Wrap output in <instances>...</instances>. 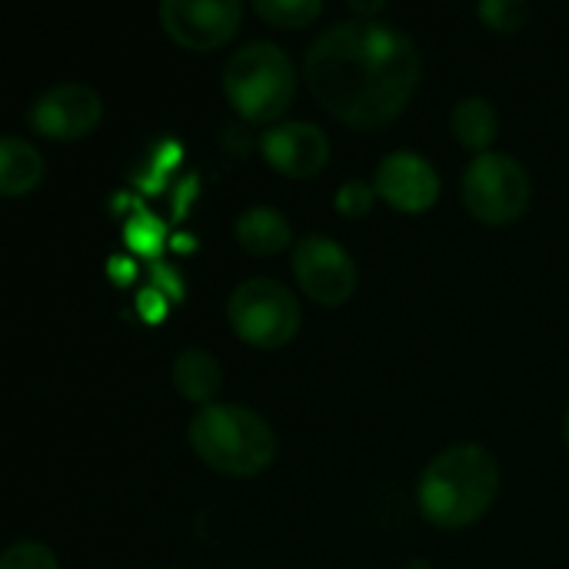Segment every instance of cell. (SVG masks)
Here are the masks:
<instances>
[{"instance_id":"5bb4252c","label":"cell","mask_w":569,"mask_h":569,"mask_svg":"<svg viewBox=\"0 0 569 569\" xmlns=\"http://www.w3.org/2000/svg\"><path fill=\"white\" fill-rule=\"evenodd\" d=\"M43 180V157L33 143L7 133L0 140V193L3 197H27Z\"/></svg>"},{"instance_id":"7a4b0ae2","label":"cell","mask_w":569,"mask_h":569,"mask_svg":"<svg viewBox=\"0 0 569 569\" xmlns=\"http://www.w3.org/2000/svg\"><path fill=\"white\" fill-rule=\"evenodd\" d=\"M500 493V467L487 447L457 443L437 453L417 487L420 513L443 530L477 523Z\"/></svg>"},{"instance_id":"4fadbf2b","label":"cell","mask_w":569,"mask_h":569,"mask_svg":"<svg viewBox=\"0 0 569 569\" xmlns=\"http://www.w3.org/2000/svg\"><path fill=\"white\" fill-rule=\"evenodd\" d=\"M170 377H173L177 393L183 400H190V403H200V407H210L213 397L220 393V383H223L217 357L207 353V350H200V347L180 350L177 360H173Z\"/></svg>"},{"instance_id":"7c38bea8","label":"cell","mask_w":569,"mask_h":569,"mask_svg":"<svg viewBox=\"0 0 569 569\" xmlns=\"http://www.w3.org/2000/svg\"><path fill=\"white\" fill-rule=\"evenodd\" d=\"M233 237L237 243L253 253V257H273L280 250H287L293 243V230L287 223V217L273 207H250L237 217L233 223Z\"/></svg>"},{"instance_id":"8992f818","label":"cell","mask_w":569,"mask_h":569,"mask_svg":"<svg viewBox=\"0 0 569 569\" xmlns=\"http://www.w3.org/2000/svg\"><path fill=\"white\" fill-rule=\"evenodd\" d=\"M463 193V207L470 210V217H477L480 223H513L527 213L530 197H533V183L530 173L523 170V163L510 153H480L460 183Z\"/></svg>"},{"instance_id":"e0dca14e","label":"cell","mask_w":569,"mask_h":569,"mask_svg":"<svg viewBox=\"0 0 569 569\" xmlns=\"http://www.w3.org/2000/svg\"><path fill=\"white\" fill-rule=\"evenodd\" d=\"M477 17L497 33H517L533 17V7L523 0H487L477 7Z\"/></svg>"},{"instance_id":"52a82bcc","label":"cell","mask_w":569,"mask_h":569,"mask_svg":"<svg viewBox=\"0 0 569 569\" xmlns=\"http://www.w3.org/2000/svg\"><path fill=\"white\" fill-rule=\"evenodd\" d=\"M293 277H297L300 290L323 307H340L357 290L353 257L337 240H330L323 233H310V237L297 240Z\"/></svg>"},{"instance_id":"5b68a950","label":"cell","mask_w":569,"mask_h":569,"mask_svg":"<svg viewBox=\"0 0 569 569\" xmlns=\"http://www.w3.org/2000/svg\"><path fill=\"white\" fill-rule=\"evenodd\" d=\"M227 320L243 343L257 350H280L300 330V300L280 280L253 277L233 290Z\"/></svg>"},{"instance_id":"ac0fdd59","label":"cell","mask_w":569,"mask_h":569,"mask_svg":"<svg viewBox=\"0 0 569 569\" xmlns=\"http://www.w3.org/2000/svg\"><path fill=\"white\" fill-rule=\"evenodd\" d=\"M0 569H60L53 550H47L43 543H13L3 557H0Z\"/></svg>"},{"instance_id":"277c9868","label":"cell","mask_w":569,"mask_h":569,"mask_svg":"<svg viewBox=\"0 0 569 569\" xmlns=\"http://www.w3.org/2000/svg\"><path fill=\"white\" fill-rule=\"evenodd\" d=\"M223 93L250 123H273L287 113L297 93L293 60L277 43H243L223 67Z\"/></svg>"},{"instance_id":"3957f363","label":"cell","mask_w":569,"mask_h":569,"mask_svg":"<svg viewBox=\"0 0 569 569\" xmlns=\"http://www.w3.org/2000/svg\"><path fill=\"white\" fill-rule=\"evenodd\" d=\"M190 447L193 453L223 477H257L277 457L273 427L237 403H210L190 420Z\"/></svg>"},{"instance_id":"ba28073f","label":"cell","mask_w":569,"mask_h":569,"mask_svg":"<svg viewBox=\"0 0 569 569\" xmlns=\"http://www.w3.org/2000/svg\"><path fill=\"white\" fill-rule=\"evenodd\" d=\"M243 7L237 0H163L160 23L170 40L187 50H217L240 30Z\"/></svg>"},{"instance_id":"44dd1931","label":"cell","mask_w":569,"mask_h":569,"mask_svg":"<svg viewBox=\"0 0 569 569\" xmlns=\"http://www.w3.org/2000/svg\"><path fill=\"white\" fill-rule=\"evenodd\" d=\"M563 440H567V450H569V407H567V417H563Z\"/></svg>"},{"instance_id":"9c48e42d","label":"cell","mask_w":569,"mask_h":569,"mask_svg":"<svg viewBox=\"0 0 569 569\" xmlns=\"http://www.w3.org/2000/svg\"><path fill=\"white\" fill-rule=\"evenodd\" d=\"M27 120L47 140H80L103 120V100L87 83H57L30 103Z\"/></svg>"},{"instance_id":"2e32d148","label":"cell","mask_w":569,"mask_h":569,"mask_svg":"<svg viewBox=\"0 0 569 569\" xmlns=\"http://www.w3.org/2000/svg\"><path fill=\"white\" fill-rule=\"evenodd\" d=\"M253 10L260 20H267L280 30H300L320 17L323 3L320 0H257Z\"/></svg>"},{"instance_id":"30bf717a","label":"cell","mask_w":569,"mask_h":569,"mask_svg":"<svg viewBox=\"0 0 569 569\" xmlns=\"http://www.w3.org/2000/svg\"><path fill=\"white\" fill-rule=\"evenodd\" d=\"M373 190L400 213H423L440 197V177L427 157L413 150H397L380 160Z\"/></svg>"},{"instance_id":"9a60e30c","label":"cell","mask_w":569,"mask_h":569,"mask_svg":"<svg viewBox=\"0 0 569 569\" xmlns=\"http://www.w3.org/2000/svg\"><path fill=\"white\" fill-rule=\"evenodd\" d=\"M450 123H453L457 140L467 150H477V157L480 153H490V143L497 140V130H500V117H497L493 103L483 100V97H463L453 107Z\"/></svg>"},{"instance_id":"ffe728a7","label":"cell","mask_w":569,"mask_h":569,"mask_svg":"<svg viewBox=\"0 0 569 569\" xmlns=\"http://www.w3.org/2000/svg\"><path fill=\"white\" fill-rule=\"evenodd\" d=\"M387 3H353L350 10H353V17H360V13H380Z\"/></svg>"},{"instance_id":"6da1fadb","label":"cell","mask_w":569,"mask_h":569,"mask_svg":"<svg viewBox=\"0 0 569 569\" xmlns=\"http://www.w3.org/2000/svg\"><path fill=\"white\" fill-rule=\"evenodd\" d=\"M303 77L330 117L367 130L407 110L420 83V53L403 30L350 17L310 43Z\"/></svg>"},{"instance_id":"d6986e66","label":"cell","mask_w":569,"mask_h":569,"mask_svg":"<svg viewBox=\"0 0 569 569\" xmlns=\"http://www.w3.org/2000/svg\"><path fill=\"white\" fill-rule=\"evenodd\" d=\"M373 197H377V190H373V183H363V180H347L343 187H340V193H337V210L343 213V217H367L370 213V207H373Z\"/></svg>"},{"instance_id":"8fae6325","label":"cell","mask_w":569,"mask_h":569,"mask_svg":"<svg viewBox=\"0 0 569 569\" xmlns=\"http://www.w3.org/2000/svg\"><path fill=\"white\" fill-rule=\"evenodd\" d=\"M260 150L263 160L293 180H310L317 177L327 160H330V140L320 127L307 123V120H290V123H273L263 137H260Z\"/></svg>"}]
</instances>
